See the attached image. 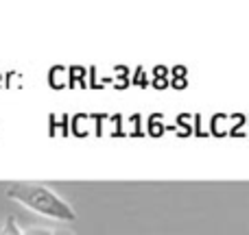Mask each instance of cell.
<instances>
[{
	"label": "cell",
	"mask_w": 249,
	"mask_h": 235,
	"mask_svg": "<svg viewBox=\"0 0 249 235\" xmlns=\"http://www.w3.org/2000/svg\"><path fill=\"white\" fill-rule=\"evenodd\" d=\"M57 235H64V233H57Z\"/></svg>",
	"instance_id": "277c9868"
},
{
	"label": "cell",
	"mask_w": 249,
	"mask_h": 235,
	"mask_svg": "<svg viewBox=\"0 0 249 235\" xmlns=\"http://www.w3.org/2000/svg\"><path fill=\"white\" fill-rule=\"evenodd\" d=\"M2 235H26L24 231H20V227L16 224V218H9L7 220V227H4Z\"/></svg>",
	"instance_id": "7a4b0ae2"
},
{
	"label": "cell",
	"mask_w": 249,
	"mask_h": 235,
	"mask_svg": "<svg viewBox=\"0 0 249 235\" xmlns=\"http://www.w3.org/2000/svg\"><path fill=\"white\" fill-rule=\"evenodd\" d=\"M7 198L24 205L26 209L44 216V218L57 220V222H74L77 211L59 196L53 188L44 183H29V181H18L4 189Z\"/></svg>",
	"instance_id": "6da1fadb"
},
{
	"label": "cell",
	"mask_w": 249,
	"mask_h": 235,
	"mask_svg": "<svg viewBox=\"0 0 249 235\" xmlns=\"http://www.w3.org/2000/svg\"><path fill=\"white\" fill-rule=\"evenodd\" d=\"M26 235H46V233H26Z\"/></svg>",
	"instance_id": "3957f363"
}]
</instances>
